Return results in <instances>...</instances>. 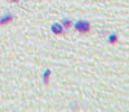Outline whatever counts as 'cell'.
<instances>
[{
  "label": "cell",
  "instance_id": "obj_1",
  "mask_svg": "<svg viewBox=\"0 0 129 112\" xmlns=\"http://www.w3.org/2000/svg\"><path fill=\"white\" fill-rule=\"evenodd\" d=\"M74 29L81 35H88L91 31V24L88 20L84 19H79L78 21L74 24Z\"/></svg>",
  "mask_w": 129,
  "mask_h": 112
},
{
  "label": "cell",
  "instance_id": "obj_2",
  "mask_svg": "<svg viewBox=\"0 0 129 112\" xmlns=\"http://www.w3.org/2000/svg\"><path fill=\"white\" fill-rule=\"evenodd\" d=\"M51 30H52V33L57 35V36H64L65 35V30H64L63 26L59 22H54L51 26Z\"/></svg>",
  "mask_w": 129,
  "mask_h": 112
},
{
  "label": "cell",
  "instance_id": "obj_3",
  "mask_svg": "<svg viewBox=\"0 0 129 112\" xmlns=\"http://www.w3.org/2000/svg\"><path fill=\"white\" fill-rule=\"evenodd\" d=\"M61 25L63 26L64 29H70L71 27H73V21L69 18H64L63 20L61 21Z\"/></svg>",
  "mask_w": 129,
  "mask_h": 112
},
{
  "label": "cell",
  "instance_id": "obj_4",
  "mask_svg": "<svg viewBox=\"0 0 129 112\" xmlns=\"http://www.w3.org/2000/svg\"><path fill=\"white\" fill-rule=\"evenodd\" d=\"M118 41H119V38H118L117 34H111L108 36V43L110 45H116L118 43Z\"/></svg>",
  "mask_w": 129,
  "mask_h": 112
},
{
  "label": "cell",
  "instance_id": "obj_5",
  "mask_svg": "<svg viewBox=\"0 0 129 112\" xmlns=\"http://www.w3.org/2000/svg\"><path fill=\"white\" fill-rule=\"evenodd\" d=\"M12 19H14V17H12L11 15H6V16H4L1 19H0V25H7V24H9V22L12 21Z\"/></svg>",
  "mask_w": 129,
  "mask_h": 112
},
{
  "label": "cell",
  "instance_id": "obj_6",
  "mask_svg": "<svg viewBox=\"0 0 129 112\" xmlns=\"http://www.w3.org/2000/svg\"><path fill=\"white\" fill-rule=\"evenodd\" d=\"M49 79H51V69L47 68L43 74V80H44V84H45V85H48Z\"/></svg>",
  "mask_w": 129,
  "mask_h": 112
},
{
  "label": "cell",
  "instance_id": "obj_7",
  "mask_svg": "<svg viewBox=\"0 0 129 112\" xmlns=\"http://www.w3.org/2000/svg\"><path fill=\"white\" fill-rule=\"evenodd\" d=\"M11 1H15V2H17V1H18V0H11Z\"/></svg>",
  "mask_w": 129,
  "mask_h": 112
}]
</instances>
